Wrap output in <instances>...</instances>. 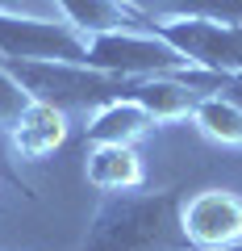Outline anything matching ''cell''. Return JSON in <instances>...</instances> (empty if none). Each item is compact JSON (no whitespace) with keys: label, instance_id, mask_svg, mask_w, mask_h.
Returning a JSON list of instances; mask_svg holds the SVG:
<instances>
[{"label":"cell","instance_id":"cell-14","mask_svg":"<svg viewBox=\"0 0 242 251\" xmlns=\"http://www.w3.org/2000/svg\"><path fill=\"white\" fill-rule=\"evenodd\" d=\"M221 97H225V100H234V105L242 109V75H230V84L221 88Z\"/></svg>","mask_w":242,"mask_h":251},{"label":"cell","instance_id":"cell-8","mask_svg":"<svg viewBox=\"0 0 242 251\" xmlns=\"http://www.w3.org/2000/svg\"><path fill=\"white\" fill-rule=\"evenodd\" d=\"M84 176H88L92 188L100 193H134V188L146 184V168L138 159V151L130 143H100L88 151V163H84Z\"/></svg>","mask_w":242,"mask_h":251},{"label":"cell","instance_id":"cell-4","mask_svg":"<svg viewBox=\"0 0 242 251\" xmlns=\"http://www.w3.org/2000/svg\"><path fill=\"white\" fill-rule=\"evenodd\" d=\"M154 38L179 50L192 67H205L217 75H242V21H217V17H176L154 21Z\"/></svg>","mask_w":242,"mask_h":251},{"label":"cell","instance_id":"cell-7","mask_svg":"<svg viewBox=\"0 0 242 251\" xmlns=\"http://www.w3.org/2000/svg\"><path fill=\"white\" fill-rule=\"evenodd\" d=\"M67 143V113L42 100H29L25 113L9 126V147L21 159H46Z\"/></svg>","mask_w":242,"mask_h":251},{"label":"cell","instance_id":"cell-1","mask_svg":"<svg viewBox=\"0 0 242 251\" xmlns=\"http://www.w3.org/2000/svg\"><path fill=\"white\" fill-rule=\"evenodd\" d=\"M179 201H184L179 188L105 193L84 251H192L179 226Z\"/></svg>","mask_w":242,"mask_h":251},{"label":"cell","instance_id":"cell-15","mask_svg":"<svg viewBox=\"0 0 242 251\" xmlns=\"http://www.w3.org/2000/svg\"><path fill=\"white\" fill-rule=\"evenodd\" d=\"M213 251H242V243H230V247H213Z\"/></svg>","mask_w":242,"mask_h":251},{"label":"cell","instance_id":"cell-2","mask_svg":"<svg viewBox=\"0 0 242 251\" xmlns=\"http://www.w3.org/2000/svg\"><path fill=\"white\" fill-rule=\"evenodd\" d=\"M9 75L29 92V100L54 105L63 113H96L109 100H134L138 80L109 75L84 63H59V59H0Z\"/></svg>","mask_w":242,"mask_h":251},{"label":"cell","instance_id":"cell-5","mask_svg":"<svg viewBox=\"0 0 242 251\" xmlns=\"http://www.w3.org/2000/svg\"><path fill=\"white\" fill-rule=\"evenodd\" d=\"M0 59H59V63H84L88 42L67 21H42L0 9Z\"/></svg>","mask_w":242,"mask_h":251},{"label":"cell","instance_id":"cell-9","mask_svg":"<svg viewBox=\"0 0 242 251\" xmlns=\"http://www.w3.org/2000/svg\"><path fill=\"white\" fill-rule=\"evenodd\" d=\"M151 126H154V117L146 113L138 100H109V105H100L96 113H88L84 134H88L92 147H100V143H130L134 147Z\"/></svg>","mask_w":242,"mask_h":251},{"label":"cell","instance_id":"cell-3","mask_svg":"<svg viewBox=\"0 0 242 251\" xmlns=\"http://www.w3.org/2000/svg\"><path fill=\"white\" fill-rule=\"evenodd\" d=\"M84 42H88L84 67H96V72H109V75L146 80V75L192 72V63L184 54L171 50L163 38L146 34V29H100V34H84Z\"/></svg>","mask_w":242,"mask_h":251},{"label":"cell","instance_id":"cell-11","mask_svg":"<svg viewBox=\"0 0 242 251\" xmlns=\"http://www.w3.org/2000/svg\"><path fill=\"white\" fill-rule=\"evenodd\" d=\"M142 21H176V17H217L242 21V0H121Z\"/></svg>","mask_w":242,"mask_h":251},{"label":"cell","instance_id":"cell-10","mask_svg":"<svg viewBox=\"0 0 242 251\" xmlns=\"http://www.w3.org/2000/svg\"><path fill=\"white\" fill-rule=\"evenodd\" d=\"M54 4L63 9L67 25H75L80 34H100V29H146L151 34V21H142L121 0H54Z\"/></svg>","mask_w":242,"mask_h":251},{"label":"cell","instance_id":"cell-13","mask_svg":"<svg viewBox=\"0 0 242 251\" xmlns=\"http://www.w3.org/2000/svg\"><path fill=\"white\" fill-rule=\"evenodd\" d=\"M29 105V92L9 75V67H0V130H9Z\"/></svg>","mask_w":242,"mask_h":251},{"label":"cell","instance_id":"cell-12","mask_svg":"<svg viewBox=\"0 0 242 251\" xmlns=\"http://www.w3.org/2000/svg\"><path fill=\"white\" fill-rule=\"evenodd\" d=\"M188 117L197 122V130L205 138H213V143H221V147H238V151H242V109L234 105V100H225L221 92L200 97L197 105H192Z\"/></svg>","mask_w":242,"mask_h":251},{"label":"cell","instance_id":"cell-6","mask_svg":"<svg viewBox=\"0 0 242 251\" xmlns=\"http://www.w3.org/2000/svg\"><path fill=\"white\" fill-rule=\"evenodd\" d=\"M179 226L192 251H213L242 243V197L230 188H200L179 201Z\"/></svg>","mask_w":242,"mask_h":251}]
</instances>
